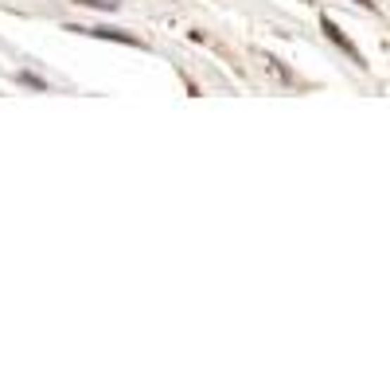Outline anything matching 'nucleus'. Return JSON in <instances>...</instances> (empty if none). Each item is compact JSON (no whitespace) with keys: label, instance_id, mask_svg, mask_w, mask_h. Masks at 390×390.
<instances>
[{"label":"nucleus","instance_id":"obj_5","mask_svg":"<svg viewBox=\"0 0 390 390\" xmlns=\"http://www.w3.org/2000/svg\"><path fill=\"white\" fill-rule=\"evenodd\" d=\"M356 4H363V8H375V0H356Z\"/></svg>","mask_w":390,"mask_h":390},{"label":"nucleus","instance_id":"obj_1","mask_svg":"<svg viewBox=\"0 0 390 390\" xmlns=\"http://www.w3.org/2000/svg\"><path fill=\"white\" fill-rule=\"evenodd\" d=\"M320 27H324V32H328V39L336 43V47H339V51H344V55H348L351 63H359V67H367V63H363V55H359V47H356V43H351V39H348V35H344V32H339V27L332 24L328 16L320 20Z\"/></svg>","mask_w":390,"mask_h":390},{"label":"nucleus","instance_id":"obj_2","mask_svg":"<svg viewBox=\"0 0 390 390\" xmlns=\"http://www.w3.org/2000/svg\"><path fill=\"white\" fill-rule=\"evenodd\" d=\"M82 32L86 35H94V39H113V43H125V47H141V51H144V43L141 39H137V35L133 32H125V27H82Z\"/></svg>","mask_w":390,"mask_h":390},{"label":"nucleus","instance_id":"obj_3","mask_svg":"<svg viewBox=\"0 0 390 390\" xmlns=\"http://www.w3.org/2000/svg\"><path fill=\"white\" fill-rule=\"evenodd\" d=\"M78 4H94V8H106V12L118 8V0H78Z\"/></svg>","mask_w":390,"mask_h":390},{"label":"nucleus","instance_id":"obj_4","mask_svg":"<svg viewBox=\"0 0 390 390\" xmlns=\"http://www.w3.org/2000/svg\"><path fill=\"white\" fill-rule=\"evenodd\" d=\"M20 82H27V86H35V90H47V86L39 82V78H32V75H20Z\"/></svg>","mask_w":390,"mask_h":390}]
</instances>
